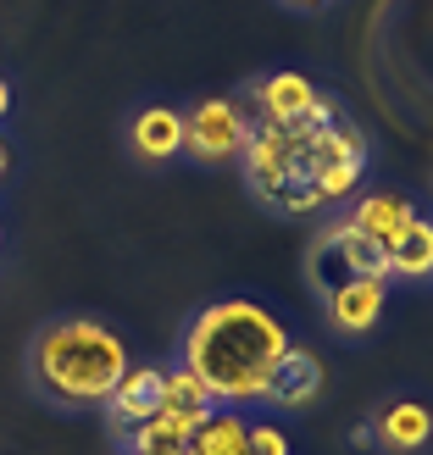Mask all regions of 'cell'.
<instances>
[{"label": "cell", "mask_w": 433, "mask_h": 455, "mask_svg": "<svg viewBox=\"0 0 433 455\" xmlns=\"http://www.w3.org/2000/svg\"><path fill=\"white\" fill-rule=\"evenodd\" d=\"M412 222H417V212H412V200H400V195H367V200H356V212H350V228L373 250H383V256L400 244V234Z\"/></svg>", "instance_id": "obj_7"}, {"label": "cell", "mask_w": 433, "mask_h": 455, "mask_svg": "<svg viewBox=\"0 0 433 455\" xmlns=\"http://www.w3.org/2000/svg\"><path fill=\"white\" fill-rule=\"evenodd\" d=\"M6 111H12V84L0 78V117H6Z\"/></svg>", "instance_id": "obj_19"}, {"label": "cell", "mask_w": 433, "mask_h": 455, "mask_svg": "<svg viewBox=\"0 0 433 455\" xmlns=\"http://www.w3.org/2000/svg\"><path fill=\"white\" fill-rule=\"evenodd\" d=\"M162 405H217L212 400V389H206V378H200L195 367H184V361H178V367L167 372V389H162Z\"/></svg>", "instance_id": "obj_15"}, {"label": "cell", "mask_w": 433, "mask_h": 455, "mask_svg": "<svg viewBox=\"0 0 433 455\" xmlns=\"http://www.w3.org/2000/svg\"><path fill=\"white\" fill-rule=\"evenodd\" d=\"M162 389H167V372L162 367H128L123 383L106 400V417L123 422V427H140V422H150L156 411H162Z\"/></svg>", "instance_id": "obj_6"}, {"label": "cell", "mask_w": 433, "mask_h": 455, "mask_svg": "<svg viewBox=\"0 0 433 455\" xmlns=\"http://www.w3.org/2000/svg\"><path fill=\"white\" fill-rule=\"evenodd\" d=\"M311 106H317V89L301 73H278L256 84V123L267 128H301L311 117Z\"/></svg>", "instance_id": "obj_5"}, {"label": "cell", "mask_w": 433, "mask_h": 455, "mask_svg": "<svg viewBox=\"0 0 433 455\" xmlns=\"http://www.w3.org/2000/svg\"><path fill=\"white\" fill-rule=\"evenodd\" d=\"M284 6H294V12H323V6H333V0H284Z\"/></svg>", "instance_id": "obj_18"}, {"label": "cell", "mask_w": 433, "mask_h": 455, "mask_svg": "<svg viewBox=\"0 0 433 455\" xmlns=\"http://www.w3.org/2000/svg\"><path fill=\"white\" fill-rule=\"evenodd\" d=\"M250 455H289V434L278 422H250Z\"/></svg>", "instance_id": "obj_16"}, {"label": "cell", "mask_w": 433, "mask_h": 455, "mask_svg": "<svg viewBox=\"0 0 433 455\" xmlns=\"http://www.w3.org/2000/svg\"><path fill=\"white\" fill-rule=\"evenodd\" d=\"M128 367V345L95 316H67L34 339V378L61 405H106Z\"/></svg>", "instance_id": "obj_2"}, {"label": "cell", "mask_w": 433, "mask_h": 455, "mask_svg": "<svg viewBox=\"0 0 433 455\" xmlns=\"http://www.w3.org/2000/svg\"><path fill=\"white\" fill-rule=\"evenodd\" d=\"M373 439L389 455H412V450H422L433 439V411L417 405V400H400V405H389V411L373 422Z\"/></svg>", "instance_id": "obj_10"}, {"label": "cell", "mask_w": 433, "mask_h": 455, "mask_svg": "<svg viewBox=\"0 0 433 455\" xmlns=\"http://www.w3.org/2000/svg\"><path fill=\"white\" fill-rule=\"evenodd\" d=\"M184 145L200 156L206 167L217 162H234V156L245 150V133H250V117H245V106H234L228 95H212V100H200L195 106V117H184Z\"/></svg>", "instance_id": "obj_4"}, {"label": "cell", "mask_w": 433, "mask_h": 455, "mask_svg": "<svg viewBox=\"0 0 433 455\" xmlns=\"http://www.w3.org/2000/svg\"><path fill=\"white\" fill-rule=\"evenodd\" d=\"M184 455H250V422L234 411V405H217V411L195 427Z\"/></svg>", "instance_id": "obj_12"}, {"label": "cell", "mask_w": 433, "mask_h": 455, "mask_svg": "<svg viewBox=\"0 0 433 455\" xmlns=\"http://www.w3.org/2000/svg\"><path fill=\"white\" fill-rule=\"evenodd\" d=\"M289 350H294L289 328L256 300H217L184 333V367L206 378L217 405L267 400L272 372L284 367Z\"/></svg>", "instance_id": "obj_1"}, {"label": "cell", "mask_w": 433, "mask_h": 455, "mask_svg": "<svg viewBox=\"0 0 433 455\" xmlns=\"http://www.w3.org/2000/svg\"><path fill=\"white\" fill-rule=\"evenodd\" d=\"M184 111L172 106H145L140 117H133V156H145V162H172L178 150H184Z\"/></svg>", "instance_id": "obj_9"}, {"label": "cell", "mask_w": 433, "mask_h": 455, "mask_svg": "<svg viewBox=\"0 0 433 455\" xmlns=\"http://www.w3.org/2000/svg\"><path fill=\"white\" fill-rule=\"evenodd\" d=\"M383 300H389L383 283H373V278H339L328 289V323L339 333H367L383 316Z\"/></svg>", "instance_id": "obj_8"}, {"label": "cell", "mask_w": 433, "mask_h": 455, "mask_svg": "<svg viewBox=\"0 0 433 455\" xmlns=\"http://www.w3.org/2000/svg\"><path fill=\"white\" fill-rule=\"evenodd\" d=\"M128 455H140V450H128Z\"/></svg>", "instance_id": "obj_21"}, {"label": "cell", "mask_w": 433, "mask_h": 455, "mask_svg": "<svg viewBox=\"0 0 433 455\" xmlns=\"http://www.w3.org/2000/svg\"><path fill=\"white\" fill-rule=\"evenodd\" d=\"M428 272H433V222L417 217L389 250V278H428Z\"/></svg>", "instance_id": "obj_14"}, {"label": "cell", "mask_w": 433, "mask_h": 455, "mask_svg": "<svg viewBox=\"0 0 433 455\" xmlns=\"http://www.w3.org/2000/svg\"><path fill=\"white\" fill-rule=\"evenodd\" d=\"M278 206H284L289 217H306V212H317V206H328V200L317 195L311 184H289V189H284V200H278Z\"/></svg>", "instance_id": "obj_17"}, {"label": "cell", "mask_w": 433, "mask_h": 455, "mask_svg": "<svg viewBox=\"0 0 433 455\" xmlns=\"http://www.w3.org/2000/svg\"><path fill=\"white\" fill-rule=\"evenodd\" d=\"M317 395H323V361H317L311 350L294 345V350L284 355V367L272 372L267 400H278V405H311Z\"/></svg>", "instance_id": "obj_11"}, {"label": "cell", "mask_w": 433, "mask_h": 455, "mask_svg": "<svg viewBox=\"0 0 433 455\" xmlns=\"http://www.w3.org/2000/svg\"><path fill=\"white\" fill-rule=\"evenodd\" d=\"M245 178L250 189H256L261 200H272L278 206L289 184H301V150H294V128H267L256 123L245 133Z\"/></svg>", "instance_id": "obj_3"}, {"label": "cell", "mask_w": 433, "mask_h": 455, "mask_svg": "<svg viewBox=\"0 0 433 455\" xmlns=\"http://www.w3.org/2000/svg\"><path fill=\"white\" fill-rule=\"evenodd\" d=\"M317 244H328L333 256L345 261V278H373V283H389V256H383V250H373V244L361 239L350 222L328 228V239H317Z\"/></svg>", "instance_id": "obj_13"}, {"label": "cell", "mask_w": 433, "mask_h": 455, "mask_svg": "<svg viewBox=\"0 0 433 455\" xmlns=\"http://www.w3.org/2000/svg\"><path fill=\"white\" fill-rule=\"evenodd\" d=\"M6 167H12V150H6V140H0V178H6Z\"/></svg>", "instance_id": "obj_20"}]
</instances>
